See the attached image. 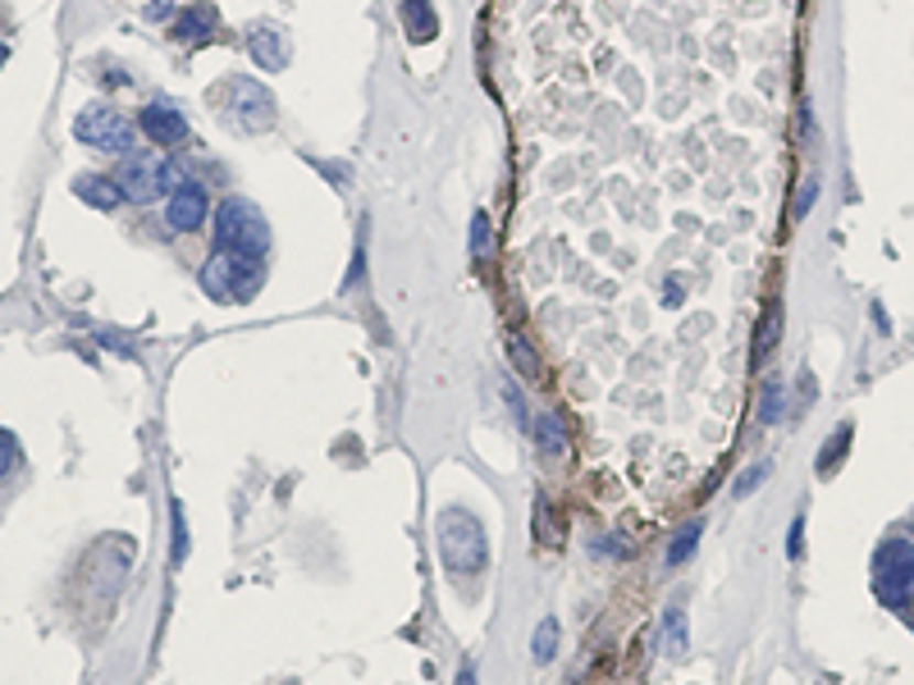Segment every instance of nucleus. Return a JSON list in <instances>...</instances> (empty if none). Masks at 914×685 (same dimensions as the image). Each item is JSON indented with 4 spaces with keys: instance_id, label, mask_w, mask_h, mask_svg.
<instances>
[{
    "instance_id": "nucleus-1",
    "label": "nucleus",
    "mask_w": 914,
    "mask_h": 685,
    "mask_svg": "<svg viewBox=\"0 0 914 685\" xmlns=\"http://www.w3.org/2000/svg\"><path fill=\"white\" fill-rule=\"evenodd\" d=\"M435 540H439V563H444V572L453 580H471V576L485 572V563H490L485 525L467 508H444L439 525H435Z\"/></svg>"
},
{
    "instance_id": "nucleus-2",
    "label": "nucleus",
    "mask_w": 914,
    "mask_h": 685,
    "mask_svg": "<svg viewBox=\"0 0 914 685\" xmlns=\"http://www.w3.org/2000/svg\"><path fill=\"white\" fill-rule=\"evenodd\" d=\"M115 183H119V193H124V202L151 206V202L170 197L174 188H183V183H188V170H183L178 161H165V155H156V151H129V155H119Z\"/></svg>"
},
{
    "instance_id": "nucleus-3",
    "label": "nucleus",
    "mask_w": 914,
    "mask_h": 685,
    "mask_svg": "<svg viewBox=\"0 0 914 685\" xmlns=\"http://www.w3.org/2000/svg\"><path fill=\"white\" fill-rule=\"evenodd\" d=\"M270 238L274 233H270L265 215L252 197H225L216 206V247H225V252L248 257V261H265Z\"/></svg>"
},
{
    "instance_id": "nucleus-4",
    "label": "nucleus",
    "mask_w": 914,
    "mask_h": 685,
    "mask_svg": "<svg viewBox=\"0 0 914 685\" xmlns=\"http://www.w3.org/2000/svg\"><path fill=\"white\" fill-rule=\"evenodd\" d=\"M74 138L91 151H110V155H129L138 151V119L129 115H119L115 106L97 101V106H87L74 123Z\"/></svg>"
},
{
    "instance_id": "nucleus-5",
    "label": "nucleus",
    "mask_w": 914,
    "mask_h": 685,
    "mask_svg": "<svg viewBox=\"0 0 914 685\" xmlns=\"http://www.w3.org/2000/svg\"><path fill=\"white\" fill-rule=\"evenodd\" d=\"M220 110L229 119V129H238V133L257 138V133L274 129V97H270V87H261L257 78H229Z\"/></svg>"
},
{
    "instance_id": "nucleus-6",
    "label": "nucleus",
    "mask_w": 914,
    "mask_h": 685,
    "mask_svg": "<svg viewBox=\"0 0 914 685\" xmlns=\"http://www.w3.org/2000/svg\"><path fill=\"white\" fill-rule=\"evenodd\" d=\"M873 589L888 608H905L914 599V540H892L873 557Z\"/></svg>"
},
{
    "instance_id": "nucleus-7",
    "label": "nucleus",
    "mask_w": 914,
    "mask_h": 685,
    "mask_svg": "<svg viewBox=\"0 0 914 685\" xmlns=\"http://www.w3.org/2000/svg\"><path fill=\"white\" fill-rule=\"evenodd\" d=\"M206 220H210V193H206V183L188 178L183 188L170 193V202H165V225L174 233H197Z\"/></svg>"
},
{
    "instance_id": "nucleus-8",
    "label": "nucleus",
    "mask_w": 914,
    "mask_h": 685,
    "mask_svg": "<svg viewBox=\"0 0 914 685\" xmlns=\"http://www.w3.org/2000/svg\"><path fill=\"white\" fill-rule=\"evenodd\" d=\"M138 133L156 146H178V142H188V115L174 101H146L138 115Z\"/></svg>"
},
{
    "instance_id": "nucleus-9",
    "label": "nucleus",
    "mask_w": 914,
    "mask_h": 685,
    "mask_svg": "<svg viewBox=\"0 0 914 685\" xmlns=\"http://www.w3.org/2000/svg\"><path fill=\"white\" fill-rule=\"evenodd\" d=\"M202 293L206 297H216V302H233V279H238V257L225 252V247H216L206 261H202Z\"/></svg>"
},
{
    "instance_id": "nucleus-10",
    "label": "nucleus",
    "mask_w": 914,
    "mask_h": 685,
    "mask_svg": "<svg viewBox=\"0 0 914 685\" xmlns=\"http://www.w3.org/2000/svg\"><path fill=\"white\" fill-rule=\"evenodd\" d=\"M216 28H220V10L210 6V0H206V6H188V10L174 14V37L188 42V46L210 42V37H216Z\"/></svg>"
},
{
    "instance_id": "nucleus-11",
    "label": "nucleus",
    "mask_w": 914,
    "mask_h": 685,
    "mask_svg": "<svg viewBox=\"0 0 914 685\" xmlns=\"http://www.w3.org/2000/svg\"><path fill=\"white\" fill-rule=\"evenodd\" d=\"M248 55L257 59L261 69H270V74H274V69H284V65H289V42H284L280 33H274L270 23H257L252 33H248Z\"/></svg>"
},
{
    "instance_id": "nucleus-12",
    "label": "nucleus",
    "mask_w": 914,
    "mask_h": 685,
    "mask_svg": "<svg viewBox=\"0 0 914 685\" xmlns=\"http://www.w3.org/2000/svg\"><path fill=\"white\" fill-rule=\"evenodd\" d=\"M74 197L83 206H97V210H119V202H124L115 174H78L74 178Z\"/></svg>"
},
{
    "instance_id": "nucleus-13",
    "label": "nucleus",
    "mask_w": 914,
    "mask_h": 685,
    "mask_svg": "<svg viewBox=\"0 0 914 685\" xmlns=\"http://www.w3.org/2000/svg\"><path fill=\"white\" fill-rule=\"evenodd\" d=\"M399 10H403V23H407V37L412 42H435L439 19H435L431 0H399Z\"/></svg>"
},
{
    "instance_id": "nucleus-14",
    "label": "nucleus",
    "mask_w": 914,
    "mask_h": 685,
    "mask_svg": "<svg viewBox=\"0 0 914 685\" xmlns=\"http://www.w3.org/2000/svg\"><path fill=\"white\" fill-rule=\"evenodd\" d=\"M531 434H535V444H540L544 457H563V453H567V425H563L558 412L535 416V421H531Z\"/></svg>"
},
{
    "instance_id": "nucleus-15",
    "label": "nucleus",
    "mask_w": 914,
    "mask_h": 685,
    "mask_svg": "<svg viewBox=\"0 0 914 685\" xmlns=\"http://www.w3.org/2000/svg\"><path fill=\"white\" fill-rule=\"evenodd\" d=\"M686 644H690V621H686V608L673 604L663 612V653L667 659H682Z\"/></svg>"
},
{
    "instance_id": "nucleus-16",
    "label": "nucleus",
    "mask_w": 914,
    "mask_h": 685,
    "mask_svg": "<svg viewBox=\"0 0 914 685\" xmlns=\"http://www.w3.org/2000/svg\"><path fill=\"white\" fill-rule=\"evenodd\" d=\"M699 535H705V521H686L673 535V544H667V567H686L699 548Z\"/></svg>"
},
{
    "instance_id": "nucleus-17",
    "label": "nucleus",
    "mask_w": 914,
    "mask_h": 685,
    "mask_svg": "<svg viewBox=\"0 0 914 685\" xmlns=\"http://www.w3.org/2000/svg\"><path fill=\"white\" fill-rule=\"evenodd\" d=\"M782 416H786V380L773 376V380L764 384V393H759V421H764V425H777Z\"/></svg>"
},
{
    "instance_id": "nucleus-18",
    "label": "nucleus",
    "mask_w": 914,
    "mask_h": 685,
    "mask_svg": "<svg viewBox=\"0 0 914 685\" xmlns=\"http://www.w3.org/2000/svg\"><path fill=\"white\" fill-rule=\"evenodd\" d=\"M554 653H558V621L544 617L535 627V640H531V659L544 667V663H554Z\"/></svg>"
},
{
    "instance_id": "nucleus-19",
    "label": "nucleus",
    "mask_w": 914,
    "mask_h": 685,
    "mask_svg": "<svg viewBox=\"0 0 914 685\" xmlns=\"http://www.w3.org/2000/svg\"><path fill=\"white\" fill-rule=\"evenodd\" d=\"M850 434H856V430H850V425H841V430L833 434L828 453H818V461H814V466H818V476H833L837 466H841V457H846V444H850Z\"/></svg>"
},
{
    "instance_id": "nucleus-20",
    "label": "nucleus",
    "mask_w": 914,
    "mask_h": 685,
    "mask_svg": "<svg viewBox=\"0 0 914 685\" xmlns=\"http://www.w3.org/2000/svg\"><path fill=\"white\" fill-rule=\"evenodd\" d=\"M471 257L476 261L490 257V215H485V210L471 215Z\"/></svg>"
},
{
    "instance_id": "nucleus-21",
    "label": "nucleus",
    "mask_w": 914,
    "mask_h": 685,
    "mask_svg": "<svg viewBox=\"0 0 914 685\" xmlns=\"http://www.w3.org/2000/svg\"><path fill=\"white\" fill-rule=\"evenodd\" d=\"M508 352H512V361H516V370H522V376H531V380L540 376V361H535V352L526 348V338H516V334H512V338H508Z\"/></svg>"
},
{
    "instance_id": "nucleus-22",
    "label": "nucleus",
    "mask_w": 914,
    "mask_h": 685,
    "mask_svg": "<svg viewBox=\"0 0 914 685\" xmlns=\"http://www.w3.org/2000/svg\"><path fill=\"white\" fill-rule=\"evenodd\" d=\"M170 557H174V567L188 563V525H183V508L178 503H174V553Z\"/></svg>"
},
{
    "instance_id": "nucleus-23",
    "label": "nucleus",
    "mask_w": 914,
    "mask_h": 685,
    "mask_svg": "<svg viewBox=\"0 0 914 685\" xmlns=\"http://www.w3.org/2000/svg\"><path fill=\"white\" fill-rule=\"evenodd\" d=\"M764 480H769V461H759V466H750V471H741L737 476V498H750Z\"/></svg>"
},
{
    "instance_id": "nucleus-24",
    "label": "nucleus",
    "mask_w": 914,
    "mask_h": 685,
    "mask_svg": "<svg viewBox=\"0 0 914 685\" xmlns=\"http://www.w3.org/2000/svg\"><path fill=\"white\" fill-rule=\"evenodd\" d=\"M535 525H540V544H558V531H554V517H548V503L544 498H535Z\"/></svg>"
},
{
    "instance_id": "nucleus-25",
    "label": "nucleus",
    "mask_w": 914,
    "mask_h": 685,
    "mask_svg": "<svg viewBox=\"0 0 914 685\" xmlns=\"http://www.w3.org/2000/svg\"><path fill=\"white\" fill-rule=\"evenodd\" d=\"M777 325H782V311H777V306H769V320H764V329H759V357H769V352H773Z\"/></svg>"
},
{
    "instance_id": "nucleus-26",
    "label": "nucleus",
    "mask_w": 914,
    "mask_h": 685,
    "mask_svg": "<svg viewBox=\"0 0 914 685\" xmlns=\"http://www.w3.org/2000/svg\"><path fill=\"white\" fill-rule=\"evenodd\" d=\"M786 557H791V563H801V557H805V517H796V521H791V535H786Z\"/></svg>"
},
{
    "instance_id": "nucleus-27",
    "label": "nucleus",
    "mask_w": 914,
    "mask_h": 685,
    "mask_svg": "<svg viewBox=\"0 0 914 685\" xmlns=\"http://www.w3.org/2000/svg\"><path fill=\"white\" fill-rule=\"evenodd\" d=\"M14 457H19V439H14L10 430H0V476H6L10 466H14Z\"/></svg>"
},
{
    "instance_id": "nucleus-28",
    "label": "nucleus",
    "mask_w": 914,
    "mask_h": 685,
    "mask_svg": "<svg viewBox=\"0 0 914 685\" xmlns=\"http://www.w3.org/2000/svg\"><path fill=\"white\" fill-rule=\"evenodd\" d=\"M503 398H508V407H512L516 425H522V430H531V416H526V402H522V393H516V384H508V389H503Z\"/></svg>"
},
{
    "instance_id": "nucleus-29",
    "label": "nucleus",
    "mask_w": 914,
    "mask_h": 685,
    "mask_svg": "<svg viewBox=\"0 0 914 685\" xmlns=\"http://www.w3.org/2000/svg\"><path fill=\"white\" fill-rule=\"evenodd\" d=\"M814 197H818V178H805V188L796 197V220H805V215L814 210Z\"/></svg>"
},
{
    "instance_id": "nucleus-30",
    "label": "nucleus",
    "mask_w": 914,
    "mask_h": 685,
    "mask_svg": "<svg viewBox=\"0 0 914 685\" xmlns=\"http://www.w3.org/2000/svg\"><path fill=\"white\" fill-rule=\"evenodd\" d=\"M174 14H178V10H174V0H151V6H146V19H151V23H165V19L174 23Z\"/></svg>"
},
{
    "instance_id": "nucleus-31",
    "label": "nucleus",
    "mask_w": 914,
    "mask_h": 685,
    "mask_svg": "<svg viewBox=\"0 0 914 685\" xmlns=\"http://www.w3.org/2000/svg\"><path fill=\"white\" fill-rule=\"evenodd\" d=\"M361 265H366V252L357 247V257H352V270H348V279H344V289H357V279H361Z\"/></svg>"
},
{
    "instance_id": "nucleus-32",
    "label": "nucleus",
    "mask_w": 914,
    "mask_h": 685,
    "mask_svg": "<svg viewBox=\"0 0 914 685\" xmlns=\"http://www.w3.org/2000/svg\"><path fill=\"white\" fill-rule=\"evenodd\" d=\"M590 548H595V553H613V557L622 553V544H618V540H590Z\"/></svg>"
},
{
    "instance_id": "nucleus-33",
    "label": "nucleus",
    "mask_w": 914,
    "mask_h": 685,
    "mask_svg": "<svg viewBox=\"0 0 914 685\" xmlns=\"http://www.w3.org/2000/svg\"><path fill=\"white\" fill-rule=\"evenodd\" d=\"M457 685H476V667H471V663H467L463 672H457Z\"/></svg>"
},
{
    "instance_id": "nucleus-34",
    "label": "nucleus",
    "mask_w": 914,
    "mask_h": 685,
    "mask_svg": "<svg viewBox=\"0 0 914 685\" xmlns=\"http://www.w3.org/2000/svg\"><path fill=\"white\" fill-rule=\"evenodd\" d=\"M6 59H10V46H6V42H0V69H6Z\"/></svg>"
}]
</instances>
